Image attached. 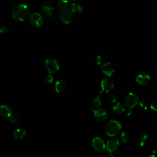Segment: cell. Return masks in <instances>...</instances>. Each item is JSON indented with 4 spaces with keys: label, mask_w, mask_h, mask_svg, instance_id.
I'll return each mask as SVG.
<instances>
[{
    "label": "cell",
    "mask_w": 157,
    "mask_h": 157,
    "mask_svg": "<svg viewBox=\"0 0 157 157\" xmlns=\"http://www.w3.org/2000/svg\"><path fill=\"white\" fill-rule=\"evenodd\" d=\"M29 12L30 10L27 5L24 4H18L12 8L11 15L15 21H23L28 17Z\"/></svg>",
    "instance_id": "6da1fadb"
},
{
    "label": "cell",
    "mask_w": 157,
    "mask_h": 157,
    "mask_svg": "<svg viewBox=\"0 0 157 157\" xmlns=\"http://www.w3.org/2000/svg\"><path fill=\"white\" fill-rule=\"evenodd\" d=\"M121 130V124L116 120L109 121L105 128V131L107 136L114 137L118 135Z\"/></svg>",
    "instance_id": "7a4b0ae2"
},
{
    "label": "cell",
    "mask_w": 157,
    "mask_h": 157,
    "mask_svg": "<svg viewBox=\"0 0 157 157\" xmlns=\"http://www.w3.org/2000/svg\"><path fill=\"white\" fill-rule=\"evenodd\" d=\"M45 68L49 74H55L59 69V66L58 61L53 58H48L45 61Z\"/></svg>",
    "instance_id": "3957f363"
},
{
    "label": "cell",
    "mask_w": 157,
    "mask_h": 157,
    "mask_svg": "<svg viewBox=\"0 0 157 157\" xmlns=\"http://www.w3.org/2000/svg\"><path fill=\"white\" fill-rule=\"evenodd\" d=\"M139 103V97L134 93H129L125 97L124 104L128 109H132Z\"/></svg>",
    "instance_id": "277c9868"
},
{
    "label": "cell",
    "mask_w": 157,
    "mask_h": 157,
    "mask_svg": "<svg viewBox=\"0 0 157 157\" xmlns=\"http://www.w3.org/2000/svg\"><path fill=\"white\" fill-rule=\"evenodd\" d=\"M91 111L94 113V117L96 120L99 122L104 121L108 118V113L104 109H96L93 107H91Z\"/></svg>",
    "instance_id": "5b68a950"
},
{
    "label": "cell",
    "mask_w": 157,
    "mask_h": 157,
    "mask_svg": "<svg viewBox=\"0 0 157 157\" xmlns=\"http://www.w3.org/2000/svg\"><path fill=\"white\" fill-rule=\"evenodd\" d=\"M29 21L30 24L34 28H39L43 23L42 17L37 12L33 13L29 17Z\"/></svg>",
    "instance_id": "8992f818"
},
{
    "label": "cell",
    "mask_w": 157,
    "mask_h": 157,
    "mask_svg": "<svg viewBox=\"0 0 157 157\" xmlns=\"http://www.w3.org/2000/svg\"><path fill=\"white\" fill-rule=\"evenodd\" d=\"M59 17L60 20L66 25L70 24L72 22V12L70 10H68L67 9L64 10H61V12L59 13Z\"/></svg>",
    "instance_id": "52a82bcc"
},
{
    "label": "cell",
    "mask_w": 157,
    "mask_h": 157,
    "mask_svg": "<svg viewBox=\"0 0 157 157\" xmlns=\"http://www.w3.org/2000/svg\"><path fill=\"white\" fill-rule=\"evenodd\" d=\"M102 90L104 92H110L114 88V82L112 78H104L102 80L101 83Z\"/></svg>",
    "instance_id": "ba28073f"
},
{
    "label": "cell",
    "mask_w": 157,
    "mask_h": 157,
    "mask_svg": "<svg viewBox=\"0 0 157 157\" xmlns=\"http://www.w3.org/2000/svg\"><path fill=\"white\" fill-rule=\"evenodd\" d=\"M92 146L94 150L101 152L105 148V144L101 137H96L92 140Z\"/></svg>",
    "instance_id": "9c48e42d"
},
{
    "label": "cell",
    "mask_w": 157,
    "mask_h": 157,
    "mask_svg": "<svg viewBox=\"0 0 157 157\" xmlns=\"http://www.w3.org/2000/svg\"><path fill=\"white\" fill-rule=\"evenodd\" d=\"M119 146V140L117 138H112L107 142L105 144V148L108 151V152L112 153L116 151L118 148Z\"/></svg>",
    "instance_id": "30bf717a"
},
{
    "label": "cell",
    "mask_w": 157,
    "mask_h": 157,
    "mask_svg": "<svg viewBox=\"0 0 157 157\" xmlns=\"http://www.w3.org/2000/svg\"><path fill=\"white\" fill-rule=\"evenodd\" d=\"M150 77L148 73L142 72L139 74L136 77V82L140 86H145L148 83Z\"/></svg>",
    "instance_id": "8fae6325"
},
{
    "label": "cell",
    "mask_w": 157,
    "mask_h": 157,
    "mask_svg": "<svg viewBox=\"0 0 157 157\" xmlns=\"http://www.w3.org/2000/svg\"><path fill=\"white\" fill-rule=\"evenodd\" d=\"M13 113V110L9 105L3 104L0 107V115L2 118L9 119Z\"/></svg>",
    "instance_id": "7c38bea8"
},
{
    "label": "cell",
    "mask_w": 157,
    "mask_h": 157,
    "mask_svg": "<svg viewBox=\"0 0 157 157\" xmlns=\"http://www.w3.org/2000/svg\"><path fill=\"white\" fill-rule=\"evenodd\" d=\"M101 71L105 75L110 77L112 76L115 72V67L111 63L107 62L102 65Z\"/></svg>",
    "instance_id": "4fadbf2b"
},
{
    "label": "cell",
    "mask_w": 157,
    "mask_h": 157,
    "mask_svg": "<svg viewBox=\"0 0 157 157\" xmlns=\"http://www.w3.org/2000/svg\"><path fill=\"white\" fill-rule=\"evenodd\" d=\"M55 90L58 93L63 92L66 89V83L61 79H58L55 83Z\"/></svg>",
    "instance_id": "5bb4252c"
},
{
    "label": "cell",
    "mask_w": 157,
    "mask_h": 157,
    "mask_svg": "<svg viewBox=\"0 0 157 157\" xmlns=\"http://www.w3.org/2000/svg\"><path fill=\"white\" fill-rule=\"evenodd\" d=\"M26 135V131L23 128H17L14 130L13 132V137L15 139H22Z\"/></svg>",
    "instance_id": "9a60e30c"
},
{
    "label": "cell",
    "mask_w": 157,
    "mask_h": 157,
    "mask_svg": "<svg viewBox=\"0 0 157 157\" xmlns=\"http://www.w3.org/2000/svg\"><path fill=\"white\" fill-rule=\"evenodd\" d=\"M42 10L45 14V15L49 18H52L54 15L55 9L53 7L43 4L42 6Z\"/></svg>",
    "instance_id": "2e32d148"
},
{
    "label": "cell",
    "mask_w": 157,
    "mask_h": 157,
    "mask_svg": "<svg viewBox=\"0 0 157 157\" xmlns=\"http://www.w3.org/2000/svg\"><path fill=\"white\" fill-rule=\"evenodd\" d=\"M70 10L74 15H80L83 12V8L80 4L74 2L71 5Z\"/></svg>",
    "instance_id": "e0dca14e"
},
{
    "label": "cell",
    "mask_w": 157,
    "mask_h": 157,
    "mask_svg": "<svg viewBox=\"0 0 157 157\" xmlns=\"http://www.w3.org/2000/svg\"><path fill=\"white\" fill-rule=\"evenodd\" d=\"M112 110L115 113L121 114L125 111V107L121 102H118L114 106H113Z\"/></svg>",
    "instance_id": "ac0fdd59"
},
{
    "label": "cell",
    "mask_w": 157,
    "mask_h": 157,
    "mask_svg": "<svg viewBox=\"0 0 157 157\" xmlns=\"http://www.w3.org/2000/svg\"><path fill=\"white\" fill-rule=\"evenodd\" d=\"M149 140V137L148 135L146 134H142L140 136L139 140H138V144L140 147H144L147 145Z\"/></svg>",
    "instance_id": "d6986e66"
},
{
    "label": "cell",
    "mask_w": 157,
    "mask_h": 157,
    "mask_svg": "<svg viewBox=\"0 0 157 157\" xmlns=\"http://www.w3.org/2000/svg\"><path fill=\"white\" fill-rule=\"evenodd\" d=\"M69 6V0H59L58 2V7L61 10H64L67 8Z\"/></svg>",
    "instance_id": "ffe728a7"
},
{
    "label": "cell",
    "mask_w": 157,
    "mask_h": 157,
    "mask_svg": "<svg viewBox=\"0 0 157 157\" xmlns=\"http://www.w3.org/2000/svg\"><path fill=\"white\" fill-rule=\"evenodd\" d=\"M102 102V99L100 96H96L92 102V105L94 108H99Z\"/></svg>",
    "instance_id": "44dd1931"
},
{
    "label": "cell",
    "mask_w": 157,
    "mask_h": 157,
    "mask_svg": "<svg viewBox=\"0 0 157 157\" xmlns=\"http://www.w3.org/2000/svg\"><path fill=\"white\" fill-rule=\"evenodd\" d=\"M107 100L110 103H115L117 101V97L113 93H109L107 96Z\"/></svg>",
    "instance_id": "7402d4cb"
},
{
    "label": "cell",
    "mask_w": 157,
    "mask_h": 157,
    "mask_svg": "<svg viewBox=\"0 0 157 157\" xmlns=\"http://www.w3.org/2000/svg\"><path fill=\"white\" fill-rule=\"evenodd\" d=\"M121 140L122 141V142H123L124 144H126L127 142H128L129 140V134L126 132H122L121 134Z\"/></svg>",
    "instance_id": "603a6c76"
},
{
    "label": "cell",
    "mask_w": 157,
    "mask_h": 157,
    "mask_svg": "<svg viewBox=\"0 0 157 157\" xmlns=\"http://www.w3.org/2000/svg\"><path fill=\"white\" fill-rule=\"evenodd\" d=\"M44 80L47 83H51L53 80V77L51 75V74H48L46 75L45 77H44Z\"/></svg>",
    "instance_id": "cb8c5ba5"
},
{
    "label": "cell",
    "mask_w": 157,
    "mask_h": 157,
    "mask_svg": "<svg viewBox=\"0 0 157 157\" xmlns=\"http://www.w3.org/2000/svg\"><path fill=\"white\" fill-rule=\"evenodd\" d=\"M9 120L10 121H12V123H17V122H18L19 120H20L16 114H14V113H13V114L11 115V117L9 118Z\"/></svg>",
    "instance_id": "d4e9b609"
},
{
    "label": "cell",
    "mask_w": 157,
    "mask_h": 157,
    "mask_svg": "<svg viewBox=\"0 0 157 157\" xmlns=\"http://www.w3.org/2000/svg\"><path fill=\"white\" fill-rule=\"evenodd\" d=\"M139 104L140 107L142 109H144V110H147V108H148V104H147V102L145 101L142 100V101H140L139 102Z\"/></svg>",
    "instance_id": "484cf974"
},
{
    "label": "cell",
    "mask_w": 157,
    "mask_h": 157,
    "mask_svg": "<svg viewBox=\"0 0 157 157\" xmlns=\"http://www.w3.org/2000/svg\"><path fill=\"white\" fill-rule=\"evenodd\" d=\"M95 62L98 65H100L103 62V58L101 55H97L95 57Z\"/></svg>",
    "instance_id": "4316f807"
},
{
    "label": "cell",
    "mask_w": 157,
    "mask_h": 157,
    "mask_svg": "<svg viewBox=\"0 0 157 157\" xmlns=\"http://www.w3.org/2000/svg\"><path fill=\"white\" fill-rule=\"evenodd\" d=\"M150 107V108H151V110H153V111L157 112V100L153 101V102L151 103Z\"/></svg>",
    "instance_id": "83f0119b"
},
{
    "label": "cell",
    "mask_w": 157,
    "mask_h": 157,
    "mask_svg": "<svg viewBox=\"0 0 157 157\" xmlns=\"http://www.w3.org/2000/svg\"><path fill=\"white\" fill-rule=\"evenodd\" d=\"M7 31H8V29L6 26L4 25H2L0 28V32L1 33H7Z\"/></svg>",
    "instance_id": "f1b7e54d"
},
{
    "label": "cell",
    "mask_w": 157,
    "mask_h": 157,
    "mask_svg": "<svg viewBox=\"0 0 157 157\" xmlns=\"http://www.w3.org/2000/svg\"><path fill=\"white\" fill-rule=\"evenodd\" d=\"M152 154L154 155V156H156L157 155V148H155L152 151Z\"/></svg>",
    "instance_id": "f546056e"
},
{
    "label": "cell",
    "mask_w": 157,
    "mask_h": 157,
    "mask_svg": "<svg viewBox=\"0 0 157 157\" xmlns=\"http://www.w3.org/2000/svg\"><path fill=\"white\" fill-rule=\"evenodd\" d=\"M71 1H78V0H71Z\"/></svg>",
    "instance_id": "4dcf8cb0"
}]
</instances>
